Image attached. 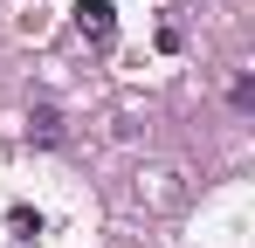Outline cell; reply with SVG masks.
Returning <instances> with one entry per match:
<instances>
[{
    "label": "cell",
    "instance_id": "cell-1",
    "mask_svg": "<svg viewBox=\"0 0 255 248\" xmlns=\"http://www.w3.org/2000/svg\"><path fill=\"white\" fill-rule=\"evenodd\" d=\"M69 14H76V35H83L97 55H111V48H118V7H111V0H76Z\"/></svg>",
    "mask_w": 255,
    "mask_h": 248
},
{
    "label": "cell",
    "instance_id": "cell-2",
    "mask_svg": "<svg viewBox=\"0 0 255 248\" xmlns=\"http://www.w3.org/2000/svg\"><path fill=\"white\" fill-rule=\"evenodd\" d=\"M28 138H35V145H69V118H62L55 104H35V111H28Z\"/></svg>",
    "mask_w": 255,
    "mask_h": 248
},
{
    "label": "cell",
    "instance_id": "cell-3",
    "mask_svg": "<svg viewBox=\"0 0 255 248\" xmlns=\"http://www.w3.org/2000/svg\"><path fill=\"white\" fill-rule=\"evenodd\" d=\"M7 228H14V242H35V235H42V214H28V207H7Z\"/></svg>",
    "mask_w": 255,
    "mask_h": 248
},
{
    "label": "cell",
    "instance_id": "cell-4",
    "mask_svg": "<svg viewBox=\"0 0 255 248\" xmlns=\"http://www.w3.org/2000/svg\"><path fill=\"white\" fill-rule=\"evenodd\" d=\"M228 104H235V111H255V76H235V83H228Z\"/></svg>",
    "mask_w": 255,
    "mask_h": 248
}]
</instances>
